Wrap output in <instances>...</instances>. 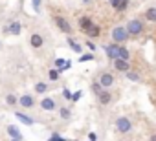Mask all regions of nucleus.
Here are the masks:
<instances>
[{
  "instance_id": "nucleus-5",
  "label": "nucleus",
  "mask_w": 156,
  "mask_h": 141,
  "mask_svg": "<svg viewBox=\"0 0 156 141\" xmlns=\"http://www.w3.org/2000/svg\"><path fill=\"white\" fill-rule=\"evenodd\" d=\"M98 81H99V84H101L103 88L110 90V88L114 86V83H116V77H114V74H110V72H103Z\"/></svg>"
},
{
  "instance_id": "nucleus-21",
  "label": "nucleus",
  "mask_w": 156,
  "mask_h": 141,
  "mask_svg": "<svg viewBox=\"0 0 156 141\" xmlns=\"http://www.w3.org/2000/svg\"><path fill=\"white\" fill-rule=\"evenodd\" d=\"M143 19H145L147 22H156V8H149V9H145Z\"/></svg>"
},
{
  "instance_id": "nucleus-7",
  "label": "nucleus",
  "mask_w": 156,
  "mask_h": 141,
  "mask_svg": "<svg viewBox=\"0 0 156 141\" xmlns=\"http://www.w3.org/2000/svg\"><path fill=\"white\" fill-rule=\"evenodd\" d=\"M39 105H41V108L46 110V112H53V110H57V103H55V99H51V97H48V95H44V97L39 101Z\"/></svg>"
},
{
  "instance_id": "nucleus-32",
  "label": "nucleus",
  "mask_w": 156,
  "mask_h": 141,
  "mask_svg": "<svg viewBox=\"0 0 156 141\" xmlns=\"http://www.w3.org/2000/svg\"><path fill=\"white\" fill-rule=\"evenodd\" d=\"M87 48H88V50H90V51H96V44H94V42H92V40H90V39H88V40H87Z\"/></svg>"
},
{
  "instance_id": "nucleus-2",
  "label": "nucleus",
  "mask_w": 156,
  "mask_h": 141,
  "mask_svg": "<svg viewBox=\"0 0 156 141\" xmlns=\"http://www.w3.org/2000/svg\"><path fill=\"white\" fill-rule=\"evenodd\" d=\"M129 39H130V35H129V31H127L125 26H116V28L112 29V42H116V44H125Z\"/></svg>"
},
{
  "instance_id": "nucleus-24",
  "label": "nucleus",
  "mask_w": 156,
  "mask_h": 141,
  "mask_svg": "<svg viewBox=\"0 0 156 141\" xmlns=\"http://www.w3.org/2000/svg\"><path fill=\"white\" fill-rule=\"evenodd\" d=\"M96 59V55H94V51H87V53H81V57L77 59L79 62H92Z\"/></svg>"
},
{
  "instance_id": "nucleus-37",
  "label": "nucleus",
  "mask_w": 156,
  "mask_h": 141,
  "mask_svg": "<svg viewBox=\"0 0 156 141\" xmlns=\"http://www.w3.org/2000/svg\"><path fill=\"white\" fill-rule=\"evenodd\" d=\"M73 141H77V139H73Z\"/></svg>"
},
{
  "instance_id": "nucleus-19",
  "label": "nucleus",
  "mask_w": 156,
  "mask_h": 141,
  "mask_svg": "<svg viewBox=\"0 0 156 141\" xmlns=\"http://www.w3.org/2000/svg\"><path fill=\"white\" fill-rule=\"evenodd\" d=\"M118 59H123V60H130V51L125 44H119L118 46Z\"/></svg>"
},
{
  "instance_id": "nucleus-29",
  "label": "nucleus",
  "mask_w": 156,
  "mask_h": 141,
  "mask_svg": "<svg viewBox=\"0 0 156 141\" xmlns=\"http://www.w3.org/2000/svg\"><path fill=\"white\" fill-rule=\"evenodd\" d=\"M41 6H42V0H31V8L35 13H41Z\"/></svg>"
},
{
  "instance_id": "nucleus-13",
  "label": "nucleus",
  "mask_w": 156,
  "mask_h": 141,
  "mask_svg": "<svg viewBox=\"0 0 156 141\" xmlns=\"http://www.w3.org/2000/svg\"><path fill=\"white\" fill-rule=\"evenodd\" d=\"M118 46H119V44H116V42H110V44L103 46V51L107 53V57H108L110 60H116V59H118Z\"/></svg>"
},
{
  "instance_id": "nucleus-20",
  "label": "nucleus",
  "mask_w": 156,
  "mask_h": 141,
  "mask_svg": "<svg viewBox=\"0 0 156 141\" xmlns=\"http://www.w3.org/2000/svg\"><path fill=\"white\" fill-rule=\"evenodd\" d=\"M59 117H61L62 121H70V117H72V110H70L68 106H59Z\"/></svg>"
},
{
  "instance_id": "nucleus-35",
  "label": "nucleus",
  "mask_w": 156,
  "mask_h": 141,
  "mask_svg": "<svg viewBox=\"0 0 156 141\" xmlns=\"http://www.w3.org/2000/svg\"><path fill=\"white\" fill-rule=\"evenodd\" d=\"M81 2H83V4H90V2H92V0H81Z\"/></svg>"
},
{
  "instance_id": "nucleus-16",
  "label": "nucleus",
  "mask_w": 156,
  "mask_h": 141,
  "mask_svg": "<svg viewBox=\"0 0 156 141\" xmlns=\"http://www.w3.org/2000/svg\"><path fill=\"white\" fill-rule=\"evenodd\" d=\"M77 24H79V29L85 33V31H87V29L94 24V20H92L88 15H85V17H79V22H77Z\"/></svg>"
},
{
  "instance_id": "nucleus-27",
  "label": "nucleus",
  "mask_w": 156,
  "mask_h": 141,
  "mask_svg": "<svg viewBox=\"0 0 156 141\" xmlns=\"http://www.w3.org/2000/svg\"><path fill=\"white\" fill-rule=\"evenodd\" d=\"M48 141H68L64 136H61L59 132H51V136L48 137Z\"/></svg>"
},
{
  "instance_id": "nucleus-14",
  "label": "nucleus",
  "mask_w": 156,
  "mask_h": 141,
  "mask_svg": "<svg viewBox=\"0 0 156 141\" xmlns=\"http://www.w3.org/2000/svg\"><path fill=\"white\" fill-rule=\"evenodd\" d=\"M112 62H114V70H116V72L127 74L129 70H130V62H129V60H123V59H116V60H112Z\"/></svg>"
},
{
  "instance_id": "nucleus-26",
  "label": "nucleus",
  "mask_w": 156,
  "mask_h": 141,
  "mask_svg": "<svg viewBox=\"0 0 156 141\" xmlns=\"http://www.w3.org/2000/svg\"><path fill=\"white\" fill-rule=\"evenodd\" d=\"M59 77H61V72H59L57 68H51L50 72H48V79L50 81H59Z\"/></svg>"
},
{
  "instance_id": "nucleus-22",
  "label": "nucleus",
  "mask_w": 156,
  "mask_h": 141,
  "mask_svg": "<svg viewBox=\"0 0 156 141\" xmlns=\"http://www.w3.org/2000/svg\"><path fill=\"white\" fill-rule=\"evenodd\" d=\"M48 90H50V86H48L46 83H42V81H39V83L35 84V94H41V95H44Z\"/></svg>"
},
{
  "instance_id": "nucleus-15",
  "label": "nucleus",
  "mask_w": 156,
  "mask_h": 141,
  "mask_svg": "<svg viewBox=\"0 0 156 141\" xmlns=\"http://www.w3.org/2000/svg\"><path fill=\"white\" fill-rule=\"evenodd\" d=\"M85 35H87L90 40H92V39H98V37L101 35V26H99V24H92V26L85 31Z\"/></svg>"
},
{
  "instance_id": "nucleus-3",
  "label": "nucleus",
  "mask_w": 156,
  "mask_h": 141,
  "mask_svg": "<svg viewBox=\"0 0 156 141\" xmlns=\"http://www.w3.org/2000/svg\"><path fill=\"white\" fill-rule=\"evenodd\" d=\"M114 126H116L118 134H129V132L132 130V121H130L127 115H121V117H118V119H116Z\"/></svg>"
},
{
  "instance_id": "nucleus-4",
  "label": "nucleus",
  "mask_w": 156,
  "mask_h": 141,
  "mask_svg": "<svg viewBox=\"0 0 156 141\" xmlns=\"http://www.w3.org/2000/svg\"><path fill=\"white\" fill-rule=\"evenodd\" d=\"M55 24H57V28H59L61 33H64L66 37L72 35L73 28H72V24H70V20H68L66 17H55Z\"/></svg>"
},
{
  "instance_id": "nucleus-12",
  "label": "nucleus",
  "mask_w": 156,
  "mask_h": 141,
  "mask_svg": "<svg viewBox=\"0 0 156 141\" xmlns=\"http://www.w3.org/2000/svg\"><path fill=\"white\" fill-rule=\"evenodd\" d=\"M30 46H31L33 50L42 48V46H44V37H42L41 33H31V35H30Z\"/></svg>"
},
{
  "instance_id": "nucleus-28",
  "label": "nucleus",
  "mask_w": 156,
  "mask_h": 141,
  "mask_svg": "<svg viewBox=\"0 0 156 141\" xmlns=\"http://www.w3.org/2000/svg\"><path fill=\"white\" fill-rule=\"evenodd\" d=\"M90 90H92V92H94V94H96V95H99V92H101V90H103V86H101V84H99V81H94V83H92V84H90Z\"/></svg>"
},
{
  "instance_id": "nucleus-25",
  "label": "nucleus",
  "mask_w": 156,
  "mask_h": 141,
  "mask_svg": "<svg viewBox=\"0 0 156 141\" xmlns=\"http://www.w3.org/2000/svg\"><path fill=\"white\" fill-rule=\"evenodd\" d=\"M6 105H8V106H17V105H19V97H17L15 94H8V95H6Z\"/></svg>"
},
{
  "instance_id": "nucleus-33",
  "label": "nucleus",
  "mask_w": 156,
  "mask_h": 141,
  "mask_svg": "<svg viewBox=\"0 0 156 141\" xmlns=\"http://www.w3.org/2000/svg\"><path fill=\"white\" fill-rule=\"evenodd\" d=\"M96 139H98V136H96L94 132H90V134H88V141H96Z\"/></svg>"
},
{
  "instance_id": "nucleus-23",
  "label": "nucleus",
  "mask_w": 156,
  "mask_h": 141,
  "mask_svg": "<svg viewBox=\"0 0 156 141\" xmlns=\"http://www.w3.org/2000/svg\"><path fill=\"white\" fill-rule=\"evenodd\" d=\"M125 77H127L129 81H132V83H140V81H141L140 74H138V72H134V70H129V72L125 74Z\"/></svg>"
},
{
  "instance_id": "nucleus-6",
  "label": "nucleus",
  "mask_w": 156,
  "mask_h": 141,
  "mask_svg": "<svg viewBox=\"0 0 156 141\" xmlns=\"http://www.w3.org/2000/svg\"><path fill=\"white\" fill-rule=\"evenodd\" d=\"M19 105H20L24 110H30V108H33V106L37 105V101H35V97H33V95L24 94V95H20V97H19Z\"/></svg>"
},
{
  "instance_id": "nucleus-9",
  "label": "nucleus",
  "mask_w": 156,
  "mask_h": 141,
  "mask_svg": "<svg viewBox=\"0 0 156 141\" xmlns=\"http://www.w3.org/2000/svg\"><path fill=\"white\" fill-rule=\"evenodd\" d=\"M112 99H114V95H112V92H110V90H107V88H103V90L99 92V95H98V101H99V105H103V106L110 105V103H112Z\"/></svg>"
},
{
  "instance_id": "nucleus-34",
  "label": "nucleus",
  "mask_w": 156,
  "mask_h": 141,
  "mask_svg": "<svg viewBox=\"0 0 156 141\" xmlns=\"http://www.w3.org/2000/svg\"><path fill=\"white\" fill-rule=\"evenodd\" d=\"M149 141H156V132H154V134H151V137H149Z\"/></svg>"
},
{
  "instance_id": "nucleus-31",
  "label": "nucleus",
  "mask_w": 156,
  "mask_h": 141,
  "mask_svg": "<svg viewBox=\"0 0 156 141\" xmlns=\"http://www.w3.org/2000/svg\"><path fill=\"white\" fill-rule=\"evenodd\" d=\"M62 97H64V99H68V101H70V99H72V92H70V90H68V88H64V90H62Z\"/></svg>"
},
{
  "instance_id": "nucleus-1",
  "label": "nucleus",
  "mask_w": 156,
  "mask_h": 141,
  "mask_svg": "<svg viewBox=\"0 0 156 141\" xmlns=\"http://www.w3.org/2000/svg\"><path fill=\"white\" fill-rule=\"evenodd\" d=\"M125 28H127V31H129L130 37H140V35L143 33V29H145V24H143V20H140V19H130Z\"/></svg>"
},
{
  "instance_id": "nucleus-17",
  "label": "nucleus",
  "mask_w": 156,
  "mask_h": 141,
  "mask_svg": "<svg viewBox=\"0 0 156 141\" xmlns=\"http://www.w3.org/2000/svg\"><path fill=\"white\" fill-rule=\"evenodd\" d=\"M66 42H68V48L73 51V53H83V46L77 42V40H73L70 35H68V39H66Z\"/></svg>"
},
{
  "instance_id": "nucleus-18",
  "label": "nucleus",
  "mask_w": 156,
  "mask_h": 141,
  "mask_svg": "<svg viewBox=\"0 0 156 141\" xmlns=\"http://www.w3.org/2000/svg\"><path fill=\"white\" fill-rule=\"evenodd\" d=\"M6 130H8V134H9L11 139H19V141H22V134H20L19 126H15V125H8Z\"/></svg>"
},
{
  "instance_id": "nucleus-10",
  "label": "nucleus",
  "mask_w": 156,
  "mask_h": 141,
  "mask_svg": "<svg viewBox=\"0 0 156 141\" xmlns=\"http://www.w3.org/2000/svg\"><path fill=\"white\" fill-rule=\"evenodd\" d=\"M15 117L22 123V125H26V126H33L35 125V119L33 117H30L26 112H22V110H15Z\"/></svg>"
},
{
  "instance_id": "nucleus-36",
  "label": "nucleus",
  "mask_w": 156,
  "mask_h": 141,
  "mask_svg": "<svg viewBox=\"0 0 156 141\" xmlns=\"http://www.w3.org/2000/svg\"><path fill=\"white\" fill-rule=\"evenodd\" d=\"M11 141H19V139H11Z\"/></svg>"
},
{
  "instance_id": "nucleus-30",
  "label": "nucleus",
  "mask_w": 156,
  "mask_h": 141,
  "mask_svg": "<svg viewBox=\"0 0 156 141\" xmlns=\"http://www.w3.org/2000/svg\"><path fill=\"white\" fill-rule=\"evenodd\" d=\"M81 97H83V90H77V92H73V94H72V99H70V101L77 103V101H81Z\"/></svg>"
},
{
  "instance_id": "nucleus-11",
  "label": "nucleus",
  "mask_w": 156,
  "mask_h": 141,
  "mask_svg": "<svg viewBox=\"0 0 156 141\" xmlns=\"http://www.w3.org/2000/svg\"><path fill=\"white\" fill-rule=\"evenodd\" d=\"M6 33H9V35H13V37H19L20 35V31H22V24L19 22V20H13V22H9L8 24V28L4 29Z\"/></svg>"
},
{
  "instance_id": "nucleus-8",
  "label": "nucleus",
  "mask_w": 156,
  "mask_h": 141,
  "mask_svg": "<svg viewBox=\"0 0 156 141\" xmlns=\"http://www.w3.org/2000/svg\"><path fill=\"white\" fill-rule=\"evenodd\" d=\"M129 2H130V0H108V4L112 6V9L118 11V13L127 11L129 9Z\"/></svg>"
}]
</instances>
